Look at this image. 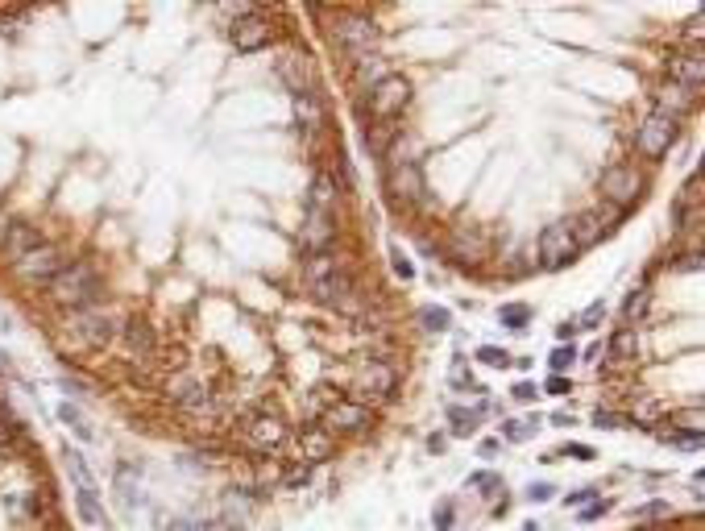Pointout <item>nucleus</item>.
Returning <instances> with one entry per match:
<instances>
[{"label": "nucleus", "instance_id": "nucleus-42", "mask_svg": "<svg viewBox=\"0 0 705 531\" xmlns=\"http://www.w3.org/2000/svg\"><path fill=\"white\" fill-rule=\"evenodd\" d=\"M515 398H519V403H531V398H535V387H531V382H523V387H515Z\"/></svg>", "mask_w": 705, "mask_h": 531}, {"label": "nucleus", "instance_id": "nucleus-14", "mask_svg": "<svg viewBox=\"0 0 705 531\" xmlns=\"http://www.w3.org/2000/svg\"><path fill=\"white\" fill-rule=\"evenodd\" d=\"M639 191H643V171L639 166H610V171L602 175V196H606V204L623 207V212L639 199Z\"/></svg>", "mask_w": 705, "mask_h": 531}, {"label": "nucleus", "instance_id": "nucleus-11", "mask_svg": "<svg viewBox=\"0 0 705 531\" xmlns=\"http://www.w3.org/2000/svg\"><path fill=\"white\" fill-rule=\"evenodd\" d=\"M63 457H67L71 486H75V506H79V519L91 523V527H100V523H104V511H100V490H96V482H91L88 461H83L79 452H71V449H67Z\"/></svg>", "mask_w": 705, "mask_h": 531}, {"label": "nucleus", "instance_id": "nucleus-46", "mask_svg": "<svg viewBox=\"0 0 705 531\" xmlns=\"http://www.w3.org/2000/svg\"><path fill=\"white\" fill-rule=\"evenodd\" d=\"M548 390H552V395H564V390H569V382H564V378H552Z\"/></svg>", "mask_w": 705, "mask_h": 531}, {"label": "nucleus", "instance_id": "nucleus-22", "mask_svg": "<svg viewBox=\"0 0 705 531\" xmlns=\"http://www.w3.org/2000/svg\"><path fill=\"white\" fill-rule=\"evenodd\" d=\"M121 345H125L133 366H145V357L154 353V333H150V324L133 320V324H125V333H121Z\"/></svg>", "mask_w": 705, "mask_h": 531}, {"label": "nucleus", "instance_id": "nucleus-43", "mask_svg": "<svg viewBox=\"0 0 705 531\" xmlns=\"http://www.w3.org/2000/svg\"><path fill=\"white\" fill-rule=\"evenodd\" d=\"M585 498H594V490H573V494H569V506H577V503H585Z\"/></svg>", "mask_w": 705, "mask_h": 531}, {"label": "nucleus", "instance_id": "nucleus-27", "mask_svg": "<svg viewBox=\"0 0 705 531\" xmlns=\"http://www.w3.org/2000/svg\"><path fill=\"white\" fill-rule=\"evenodd\" d=\"M299 449H303L308 465H320V461H328L336 452V441L324 432V428H308V432L299 436Z\"/></svg>", "mask_w": 705, "mask_h": 531}, {"label": "nucleus", "instance_id": "nucleus-26", "mask_svg": "<svg viewBox=\"0 0 705 531\" xmlns=\"http://www.w3.org/2000/svg\"><path fill=\"white\" fill-rule=\"evenodd\" d=\"M382 158H386V166H419V137L395 133Z\"/></svg>", "mask_w": 705, "mask_h": 531}, {"label": "nucleus", "instance_id": "nucleus-25", "mask_svg": "<svg viewBox=\"0 0 705 531\" xmlns=\"http://www.w3.org/2000/svg\"><path fill=\"white\" fill-rule=\"evenodd\" d=\"M336 199H341L336 179L328 171H320L316 179H311V187H308V207H311V212H332V217H336Z\"/></svg>", "mask_w": 705, "mask_h": 531}, {"label": "nucleus", "instance_id": "nucleus-16", "mask_svg": "<svg viewBox=\"0 0 705 531\" xmlns=\"http://www.w3.org/2000/svg\"><path fill=\"white\" fill-rule=\"evenodd\" d=\"M299 245H303L311 258H324V253L336 245V217L332 212H311L308 207V217L299 225Z\"/></svg>", "mask_w": 705, "mask_h": 531}, {"label": "nucleus", "instance_id": "nucleus-6", "mask_svg": "<svg viewBox=\"0 0 705 531\" xmlns=\"http://www.w3.org/2000/svg\"><path fill=\"white\" fill-rule=\"evenodd\" d=\"M332 42L341 46L344 58H365L378 50V26H374L365 13H352V9H341L332 13Z\"/></svg>", "mask_w": 705, "mask_h": 531}, {"label": "nucleus", "instance_id": "nucleus-40", "mask_svg": "<svg viewBox=\"0 0 705 531\" xmlns=\"http://www.w3.org/2000/svg\"><path fill=\"white\" fill-rule=\"evenodd\" d=\"M436 527H440V531L452 527V506H440V511H436Z\"/></svg>", "mask_w": 705, "mask_h": 531}, {"label": "nucleus", "instance_id": "nucleus-7", "mask_svg": "<svg viewBox=\"0 0 705 531\" xmlns=\"http://www.w3.org/2000/svg\"><path fill=\"white\" fill-rule=\"evenodd\" d=\"M171 398L191 415V419H208V415H216V398H212V390H208V382H204L199 369H179V374H174L171 378Z\"/></svg>", "mask_w": 705, "mask_h": 531}, {"label": "nucleus", "instance_id": "nucleus-18", "mask_svg": "<svg viewBox=\"0 0 705 531\" xmlns=\"http://www.w3.org/2000/svg\"><path fill=\"white\" fill-rule=\"evenodd\" d=\"M386 191L395 204H419L424 199V171L419 166H386Z\"/></svg>", "mask_w": 705, "mask_h": 531}, {"label": "nucleus", "instance_id": "nucleus-13", "mask_svg": "<svg viewBox=\"0 0 705 531\" xmlns=\"http://www.w3.org/2000/svg\"><path fill=\"white\" fill-rule=\"evenodd\" d=\"M623 207H615V204H602L597 207H589V212H581V217H573V228H577V241H581V250L585 245H597V241H606L610 233H615L618 225H623Z\"/></svg>", "mask_w": 705, "mask_h": 531}, {"label": "nucleus", "instance_id": "nucleus-19", "mask_svg": "<svg viewBox=\"0 0 705 531\" xmlns=\"http://www.w3.org/2000/svg\"><path fill=\"white\" fill-rule=\"evenodd\" d=\"M282 436H287V428H282L279 415H254V419L245 423V444L258 452H279Z\"/></svg>", "mask_w": 705, "mask_h": 531}, {"label": "nucleus", "instance_id": "nucleus-45", "mask_svg": "<svg viewBox=\"0 0 705 531\" xmlns=\"http://www.w3.org/2000/svg\"><path fill=\"white\" fill-rule=\"evenodd\" d=\"M615 415H610V411H597V428H615Z\"/></svg>", "mask_w": 705, "mask_h": 531}, {"label": "nucleus", "instance_id": "nucleus-37", "mask_svg": "<svg viewBox=\"0 0 705 531\" xmlns=\"http://www.w3.org/2000/svg\"><path fill=\"white\" fill-rule=\"evenodd\" d=\"M282 482H287V486H303V482H311V465L287 469V473H282Z\"/></svg>", "mask_w": 705, "mask_h": 531}, {"label": "nucleus", "instance_id": "nucleus-1", "mask_svg": "<svg viewBox=\"0 0 705 531\" xmlns=\"http://www.w3.org/2000/svg\"><path fill=\"white\" fill-rule=\"evenodd\" d=\"M125 312L112 303H96V307H83V312H67L63 320V333H58V345L67 353H88V349H104V345L121 341L125 333Z\"/></svg>", "mask_w": 705, "mask_h": 531}, {"label": "nucleus", "instance_id": "nucleus-38", "mask_svg": "<svg viewBox=\"0 0 705 531\" xmlns=\"http://www.w3.org/2000/svg\"><path fill=\"white\" fill-rule=\"evenodd\" d=\"M478 361H486V366H510V357L502 349H478Z\"/></svg>", "mask_w": 705, "mask_h": 531}, {"label": "nucleus", "instance_id": "nucleus-9", "mask_svg": "<svg viewBox=\"0 0 705 531\" xmlns=\"http://www.w3.org/2000/svg\"><path fill=\"white\" fill-rule=\"evenodd\" d=\"M374 428V411L362 403H352V398H328L324 403V432L332 436H362Z\"/></svg>", "mask_w": 705, "mask_h": 531}, {"label": "nucleus", "instance_id": "nucleus-2", "mask_svg": "<svg viewBox=\"0 0 705 531\" xmlns=\"http://www.w3.org/2000/svg\"><path fill=\"white\" fill-rule=\"evenodd\" d=\"M46 291H50V303L55 307H63V312H83V307L100 303L104 279H100V271L88 266V261H67Z\"/></svg>", "mask_w": 705, "mask_h": 531}, {"label": "nucleus", "instance_id": "nucleus-12", "mask_svg": "<svg viewBox=\"0 0 705 531\" xmlns=\"http://www.w3.org/2000/svg\"><path fill=\"white\" fill-rule=\"evenodd\" d=\"M677 133H680V121L664 117V112H647V117L639 121V133H635V145H639V154L647 158V163H660L664 154L672 150Z\"/></svg>", "mask_w": 705, "mask_h": 531}, {"label": "nucleus", "instance_id": "nucleus-32", "mask_svg": "<svg viewBox=\"0 0 705 531\" xmlns=\"http://www.w3.org/2000/svg\"><path fill=\"white\" fill-rule=\"evenodd\" d=\"M58 415H63V423H67V428H71V432H79V436H91V432H88V419H83V411H79V407H75V403H63V407H58Z\"/></svg>", "mask_w": 705, "mask_h": 531}, {"label": "nucleus", "instance_id": "nucleus-36", "mask_svg": "<svg viewBox=\"0 0 705 531\" xmlns=\"http://www.w3.org/2000/svg\"><path fill=\"white\" fill-rule=\"evenodd\" d=\"M668 444H672V449H680V452H697V449H701V432H685V436H668Z\"/></svg>", "mask_w": 705, "mask_h": 531}, {"label": "nucleus", "instance_id": "nucleus-20", "mask_svg": "<svg viewBox=\"0 0 705 531\" xmlns=\"http://www.w3.org/2000/svg\"><path fill=\"white\" fill-rule=\"evenodd\" d=\"M697 91H689V88H680V83H664L660 88V96H656V112H664V117H672V121H680L685 112H693L697 109Z\"/></svg>", "mask_w": 705, "mask_h": 531}, {"label": "nucleus", "instance_id": "nucleus-48", "mask_svg": "<svg viewBox=\"0 0 705 531\" xmlns=\"http://www.w3.org/2000/svg\"><path fill=\"white\" fill-rule=\"evenodd\" d=\"M216 531H237V523H216Z\"/></svg>", "mask_w": 705, "mask_h": 531}, {"label": "nucleus", "instance_id": "nucleus-34", "mask_svg": "<svg viewBox=\"0 0 705 531\" xmlns=\"http://www.w3.org/2000/svg\"><path fill=\"white\" fill-rule=\"evenodd\" d=\"M419 320H424V328H427V333H444V328H448V315H444V312H436V307L419 312Z\"/></svg>", "mask_w": 705, "mask_h": 531}, {"label": "nucleus", "instance_id": "nucleus-33", "mask_svg": "<svg viewBox=\"0 0 705 531\" xmlns=\"http://www.w3.org/2000/svg\"><path fill=\"white\" fill-rule=\"evenodd\" d=\"M448 419H452V432H457V436H473V423H478V419H473L469 411H461V407H452V411H448Z\"/></svg>", "mask_w": 705, "mask_h": 531}, {"label": "nucleus", "instance_id": "nucleus-39", "mask_svg": "<svg viewBox=\"0 0 705 531\" xmlns=\"http://www.w3.org/2000/svg\"><path fill=\"white\" fill-rule=\"evenodd\" d=\"M573 361H577V353H573V349H556V353H552V369H569Z\"/></svg>", "mask_w": 705, "mask_h": 531}, {"label": "nucleus", "instance_id": "nucleus-10", "mask_svg": "<svg viewBox=\"0 0 705 531\" xmlns=\"http://www.w3.org/2000/svg\"><path fill=\"white\" fill-rule=\"evenodd\" d=\"M67 266V253L58 250L55 241H42V245H34V250L26 253V258H17V279L21 282H34V287H50L55 282V274Z\"/></svg>", "mask_w": 705, "mask_h": 531}, {"label": "nucleus", "instance_id": "nucleus-35", "mask_svg": "<svg viewBox=\"0 0 705 531\" xmlns=\"http://www.w3.org/2000/svg\"><path fill=\"white\" fill-rule=\"evenodd\" d=\"M527 320H531L527 307H502V324L507 328H527Z\"/></svg>", "mask_w": 705, "mask_h": 531}, {"label": "nucleus", "instance_id": "nucleus-44", "mask_svg": "<svg viewBox=\"0 0 705 531\" xmlns=\"http://www.w3.org/2000/svg\"><path fill=\"white\" fill-rule=\"evenodd\" d=\"M395 271L403 274V279H407V274H411V266H407V258H403V253H395Z\"/></svg>", "mask_w": 705, "mask_h": 531}, {"label": "nucleus", "instance_id": "nucleus-15", "mask_svg": "<svg viewBox=\"0 0 705 531\" xmlns=\"http://www.w3.org/2000/svg\"><path fill=\"white\" fill-rule=\"evenodd\" d=\"M233 42L241 46L245 55H254V50H266L274 42V21L266 17L262 9H245L233 26Z\"/></svg>", "mask_w": 705, "mask_h": 531}, {"label": "nucleus", "instance_id": "nucleus-17", "mask_svg": "<svg viewBox=\"0 0 705 531\" xmlns=\"http://www.w3.org/2000/svg\"><path fill=\"white\" fill-rule=\"evenodd\" d=\"M274 71H279V80L287 83L295 96H303V91L316 88V67H311V58L303 55V50H282Z\"/></svg>", "mask_w": 705, "mask_h": 531}, {"label": "nucleus", "instance_id": "nucleus-31", "mask_svg": "<svg viewBox=\"0 0 705 531\" xmlns=\"http://www.w3.org/2000/svg\"><path fill=\"white\" fill-rule=\"evenodd\" d=\"M647 307H651L647 291H631V295H626V303H623V315L635 324V320H643V315H647Z\"/></svg>", "mask_w": 705, "mask_h": 531}, {"label": "nucleus", "instance_id": "nucleus-28", "mask_svg": "<svg viewBox=\"0 0 705 531\" xmlns=\"http://www.w3.org/2000/svg\"><path fill=\"white\" fill-rule=\"evenodd\" d=\"M0 245H5V253L17 261V258H26L34 245H42V237H37L29 225H9V228H5V241H0Z\"/></svg>", "mask_w": 705, "mask_h": 531}, {"label": "nucleus", "instance_id": "nucleus-3", "mask_svg": "<svg viewBox=\"0 0 705 531\" xmlns=\"http://www.w3.org/2000/svg\"><path fill=\"white\" fill-rule=\"evenodd\" d=\"M303 287L311 291V299L316 303H328V307H336V303H344V299L352 295V274L344 271L336 258H311L308 261V271H303Z\"/></svg>", "mask_w": 705, "mask_h": 531}, {"label": "nucleus", "instance_id": "nucleus-5", "mask_svg": "<svg viewBox=\"0 0 705 531\" xmlns=\"http://www.w3.org/2000/svg\"><path fill=\"white\" fill-rule=\"evenodd\" d=\"M395 387H398V374H395V366H390V361H382V357L362 361V366L352 369V378H349L352 403L370 407V411L382 403V398L395 395Z\"/></svg>", "mask_w": 705, "mask_h": 531}, {"label": "nucleus", "instance_id": "nucleus-30", "mask_svg": "<svg viewBox=\"0 0 705 531\" xmlns=\"http://www.w3.org/2000/svg\"><path fill=\"white\" fill-rule=\"evenodd\" d=\"M639 353V333L635 328H623V333L610 336V361H631Z\"/></svg>", "mask_w": 705, "mask_h": 531}, {"label": "nucleus", "instance_id": "nucleus-23", "mask_svg": "<svg viewBox=\"0 0 705 531\" xmlns=\"http://www.w3.org/2000/svg\"><path fill=\"white\" fill-rule=\"evenodd\" d=\"M390 75V67L382 63L378 55H365V58H352V88H357V96H365V91H374L382 80Z\"/></svg>", "mask_w": 705, "mask_h": 531}, {"label": "nucleus", "instance_id": "nucleus-29", "mask_svg": "<svg viewBox=\"0 0 705 531\" xmlns=\"http://www.w3.org/2000/svg\"><path fill=\"white\" fill-rule=\"evenodd\" d=\"M448 253L457 261H478L481 258V237L469 233V228H457V233H452V241H448Z\"/></svg>", "mask_w": 705, "mask_h": 531}, {"label": "nucleus", "instance_id": "nucleus-24", "mask_svg": "<svg viewBox=\"0 0 705 531\" xmlns=\"http://www.w3.org/2000/svg\"><path fill=\"white\" fill-rule=\"evenodd\" d=\"M295 121L308 133H320V129L328 125V109H324V100L316 96V91H303V96H295Z\"/></svg>", "mask_w": 705, "mask_h": 531}, {"label": "nucleus", "instance_id": "nucleus-41", "mask_svg": "<svg viewBox=\"0 0 705 531\" xmlns=\"http://www.w3.org/2000/svg\"><path fill=\"white\" fill-rule=\"evenodd\" d=\"M527 498H531V503H543V498H552V486L548 482H543V486H531L527 490Z\"/></svg>", "mask_w": 705, "mask_h": 531}, {"label": "nucleus", "instance_id": "nucleus-8", "mask_svg": "<svg viewBox=\"0 0 705 531\" xmlns=\"http://www.w3.org/2000/svg\"><path fill=\"white\" fill-rule=\"evenodd\" d=\"M577 253H581V241H577L573 220H556V225H548L540 233V266L543 271H564Z\"/></svg>", "mask_w": 705, "mask_h": 531}, {"label": "nucleus", "instance_id": "nucleus-47", "mask_svg": "<svg viewBox=\"0 0 705 531\" xmlns=\"http://www.w3.org/2000/svg\"><path fill=\"white\" fill-rule=\"evenodd\" d=\"M478 486L489 494V490H498V477H478Z\"/></svg>", "mask_w": 705, "mask_h": 531}, {"label": "nucleus", "instance_id": "nucleus-4", "mask_svg": "<svg viewBox=\"0 0 705 531\" xmlns=\"http://www.w3.org/2000/svg\"><path fill=\"white\" fill-rule=\"evenodd\" d=\"M407 104H411V80L390 71L378 88L362 96V117H365V125H390Z\"/></svg>", "mask_w": 705, "mask_h": 531}, {"label": "nucleus", "instance_id": "nucleus-21", "mask_svg": "<svg viewBox=\"0 0 705 531\" xmlns=\"http://www.w3.org/2000/svg\"><path fill=\"white\" fill-rule=\"evenodd\" d=\"M701 80H705L701 50H697V46H689L685 55L672 58V83H680V88H689V91H697V96H701Z\"/></svg>", "mask_w": 705, "mask_h": 531}]
</instances>
